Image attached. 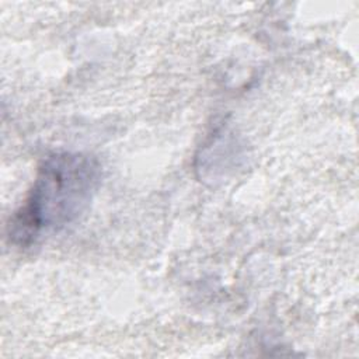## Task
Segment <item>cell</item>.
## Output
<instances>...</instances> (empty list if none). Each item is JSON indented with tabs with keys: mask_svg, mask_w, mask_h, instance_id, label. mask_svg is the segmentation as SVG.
<instances>
[{
	"mask_svg": "<svg viewBox=\"0 0 359 359\" xmlns=\"http://www.w3.org/2000/svg\"><path fill=\"white\" fill-rule=\"evenodd\" d=\"M101 177L98 161L83 153H55L38 168L25 203L8 224L13 243L29 244L43 231L73 223L90 205Z\"/></svg>",
	"mask_w": 359,
	"mask_h": 359,
	"instance_id": "6da1fadb",
	"label": "cell"
}]
</instances>
